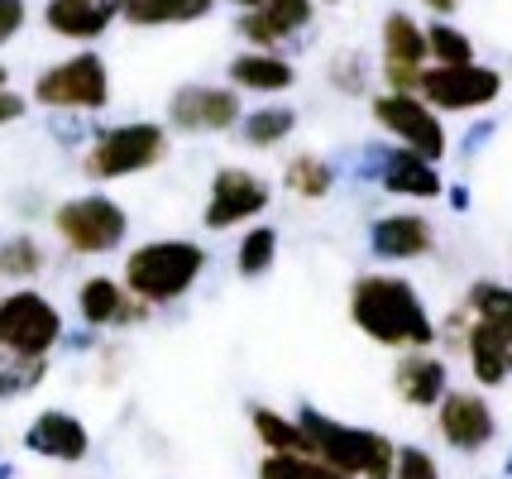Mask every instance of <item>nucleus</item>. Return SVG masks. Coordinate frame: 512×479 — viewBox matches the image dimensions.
Masks as SVG:
<instances>
[{
	"label": "nucleus",
	"mask_w": 512,
	"mask_h": 479,
	"mask_svg": "<svg viewBox=\"0 0 512 479\" xmlns=\"http://www.w3.org/2000/svg\"><path fill=\"white\" fill-rule=\"evenodd\" d=\"M350 321L383 350H431L436 321L422 293L398 274H359L350 288Z\"/></svg>",
	"instance_id": "f257e3e1"
},
{
	"label": "nucleus",
	"mask_w": 512,
	"mask_h": 479,
	"mask_svg": "<svg viewBox=\"0 0 512 479\" xmlns=\"http://www.w3.org/2000/svg\"><path fill=\"white\" fill-rule=\"evenodd\" d=\"M297 427L307 441V460H321L350 479H393V456L398 446L374 427H350L335 422L321 408H297Z\"/></svg>",
	"instance_id": "f03ea898"
},
{
	"label": "nucleus",
	"mask_w": 512,
	"mask_h": 479,
	"mask_svg": "<svg viewBox=\"0 0 512 479\" xmlns=\"http://www.w3.org/2000/svg\"><path fill=\"white\" fill-rule=\"evenodd\" d=\"M206 264H211V254L201 250L197 240H149V245L125 254L120 288L154 312V307L182 302L192 293L197 278L206 274Z\"/></svg>",
	"instance_id": "7ed1b4c3"
},
{
	"label": "nucleus",
	"mask_w": 512,
	"mask_h": 479,
	"mask_svg": "<svg viewBox=\"0 0 512 479\" xmlns=\"http://www.w3.org/2000/svg\"><path fill=\"white\" fill-rule=\"evenodd\" d=\"M168 159V130L154 120H130V125H106L82 154V173L91 183H120L134 173H149Z\"/></svg>",
	"instance_id": "20e7f679"
},
{
	"label": "nucleus",
	"mask_w": 512,
	"mask_h": 479,
	"mask_svg": "<svg viewBox=\"0 0 512 479\" xmlns=\"http://www.w3.org/2000/svg\"><path fill=\"white\" fill-rule=\"evenodd\" d=\"M34 101L44 111H67V115H91L111 106V68L101 53H72L63 63H53L34 77Z\"/></svg>",
	"instance_id": "39448f33"
},
{
	"label": "nucleus",
	"mask_w": 512,
	"mask_h": 479,
	"mask_svg": "<svg viewBox=\"0 0 512 479\" xmlns=\"http://www.w3.org/2000/svg\"><path fill=\"white\" fill-rule=\"evenodd\" d=\"M53 235L63 240V250L82 254V259H96V254H111L125 245L130 216L106 192H82V197H67L53 211Z\"/></svg>",
	"instance_id": "423d86ee"
},
{
	"label": "nucleus",
	"mask_w": 512,
	"mask_h": 479,
	"mask_svg": "<svg viewBox=\"0 0 512 479\" xmlns=\"http://www.w3.org/2000/svg\"><path fill=\"white\" fill-rule=\"evenodd\" d=\"M63 336H67L63 312L39 288H10L0 297V345H5V355L48 360L63 345Z\"/></svg>",
	"instance_id": "0eeeda50"
},
{
	"label": "nucleus",
	"mask_w": 512,
	"mask_h": 479,
	"mask_svg": "<svg viewBox=\"0 0 512 479\" xmlns=\"http://www.w3.org/2000/svg\"><path fill=\"white\" fill-rule=\"evenodd\" d=\"M374 120H379L388 135L398 139L402 149H412V154H422L426 163H441L446 159V125H441V115L426 106L422 96L412 92H383L374 96Z\"/></svg>",
	"instance_id": "6e6552de"
},
{
	"label": "nucleus",
	"mask_w": 512,
	"mask_h": 479,
	"mask_svg": "<svg viewBox=\"0 0 512 479\" xmlns=\"http://www.w3.org/2000/svg\"><path fill=\"white\" fill-rule=\"evenodd\" d=\"M431 111H484L503 96V72L484 68V63H465V68H422L417 92Z\"/></svg>",
	"instance_id": "1a4fd4ad"
},
{
	"label": "nucleus",
	"mask_w": 512,
	"mask_h": 479,
	"mask_svg": "<svg viewBox=\"0 0 512 479\" xmlns=\"http://www.w3.org/2000/svg\"><path fill=\"white\" fill-rule=\"evenodd\" d=\"M273 202V187L268 178L249 173V168H221L211 178V192H206V211H201V226L206 230H235V226H249L259 221Z\"/></svg>",
	"instance_id": "9d476101"
},
{
	"label": "nucleus",
	"mask_w": 512,
	"mask_h": 479,
	"mask_svg": "<svg viewBox=\"0 0 512 479\" xmlns=\"http://www.w3.org/2000/svg\"><path fill=\"white\" fill-rule=\"evenodd\" d=\"M240 92L235 87H206V82H187L168 96V125L178 135H225L240 125Z\"/></svg>",
	"instance_id": "9b49d317"
},
{
	"label": "nucleus",
	"mask_w": 512,
	"mask_h": 479,
	"mask_svg": "<svg viewBox=\"0 0 512 479\" xmlns=\"http://www.w3.org/2000/svg\"><path fill=\"white\" fill-rule=\"evenodd\" d=\"M436 432H441V441L450 451L479 456L484 446L498 441V412L474 388H446V398L436 403Z\"/></svg>",
	"instance_id": "f8f14e48"
},
{
	"label": "nucleus",
	"mask_w": 512,
	"mask_h": 479,
	"mask_svg": "<svg viewBox=\"0 0 512 479\" xmlns=\"http://www.w3.org/2000/svg\"><path fill=\"white\" fill-rule=\"evenodd\" d=\"M422 68H426V29L407 10H393L383 20V77H388V92H417Z\"/></svg>",
	"instance_id": "ddd939ff"
},
{
	"label": "nucleus",
	"mask_w": 512,
	"mask_h": 479,
	"mask_svg": "<svg viewBox=\"0 0 512 479\" xmlns=\"http://www.w3.org/2000/svg\"><path fill=\"white\" fill-rule=\"evenodd\" d=\"M24 451H29V456H44V460H58V465H82V460L91 456V432L77 412L44 408L29 422V432H24Z\"/></svg>",
	"instance_id": "4468645a"
},
{
	"label": "nucleus",
	"mask_w": 512,
	"mask_h": 479,
	"mask_svg": "<svg viewBox=\"0 0 512 479\" xmlns=\"http://www.w3.org/2000/svg\"><path fill=\"white\" fill-rule=\"evenodd\" d=\"M436 250V226L422 211H388L369 226V254L383 264H412Z\"/></svg>",
	"instance_id": "2eb2a0df"
},
{
	"label": "nucleus",
	"mask_w": 512,
	"mask_h": 479,
	"mask_svg": "<svg viewBox=\"0 0 512 479\" xmlns=\"http://www.w3.org/2000/svg\"><path fill=\"white\" fill-rule=\"evenodd\" d=\"M77 317H82V326H91V331H111V326H139V321H149V307L134 302V297L120 288V278L91 274V278H82V288H77Z\"/></svg>",
	"instance_id": "dca6fc26"
},
{
	"label": "nucleus",
	"mask_w": 512,
	"mask_h": 479,
	"mask_svg": "<svg viewBox=\"0 0 512 479\" xmlns=\"http://www.w3.org/2000/svg\"><path fill=\"white\" fill-rule=\"evenodd\" d=\"M369 173H374V178H379V187H383V192H393V197L436 202V197L446 192L441 173H436V163H426L422 154H412V149H374Z\"/></svg>",
	"instance_id": "f3484780"
},
{
	"label": "nucleus",
	"mask_w": 512,
	"mask_h": 479,
	"mask_svg": "<svg viewBox=\"0 0 512 479\" xmlns=\"http://www.w3.org/2000/svg\"><path fill=\"white\" fill-rule=\"evenodd\" d=\"M307 24H312V0H264L259 10H245V15H240V34H245L259 53H273L283 39L302 34Z\"/></svg>",
	"instance_id": "a211bd4d"
},
{
	"label": "nucleus",
	"mask_w": 512,
	"mask_h": 479,
	"mask_svg": "<svg viewBox=\"0 0 512 479\" xmlns=\"http://www.w3.org/2000/svg\"><path fill=\"white\" fill-rule=\"evenodd\" d=\"M393 388H398V398L407 408H436L450 388V369L431 350H407L393 365Z\"/></svg>",
	"instance_id": "6ab92c4d"
},
{
	"label": "nucleus",
	"mask_w": 512,
	"mask_h": 479,
	"mask_svg": "<svg viewBox=\"0 0 512 479\" xmlns=\"http://www.w3.org/2000/svg\"><path fill=\"white\" fill-rule=\"evenodd\" d=\"M465 355H469V374H474L479 388H503L512 379V331L469 321Z\"/></svg>",
	"instance_id": "aec40b11"
},
{
	"label": "nucleus",
	"mask_w": 512,
	"mask_h": 479,
	"mask_svg": "<svg viewBox=\"0 0 512 479\" xmlns=\"http://www.w3.org/2000/svg\"><path fill=\"white\" fill-rule=\"evenodd\" d=\"M44 24L58 34V39L91 44V39H101V34L115 24V0H48Z\"/></svg>",
	"instance_id": "412c9836"
},
{
	"label": "nucleus",
	"mask_w": 512,
	"mask_h": 479,
	"mask_svg": "<svg viewBox=\"0 0 512 479\" xmlns=\"http://www.w3.org/2000/svg\"><path fill=\"white\" fill-rule=\"evenodd\" d=\"M297 82V68H292L283 53H259L249 48L240 58H230V87L235 92H259V96H278Z\"/></svg>",
	"instance_id": "4be33fe9"
},
{
	"label": "nucleus",
	"mask_w": 512,
	"mask_h": 479,
	"mask_svg": "<svg viewBox=\"0 0 512 479\" xmlns=\"http://www.w3.org/2000/svg\"><path fill=\"white\" fill-rule=\"evenodd\" d=\"M216 0H115V20L139 24V29H163V24L206 20Z\"/></svg>",
	"instance_id": "5701e85b"
},
{
	"label": "nucleus",
	"mask_w": 512,
	"mask_h": 479,
	"mask_svg": "<svg viewBox=\"0 0 512 479\" xmlns=\"http://www.w3.org/2000/svg\"><path fill=\"white\" fill-rule=\"evenodd\" d=\"M249 427L259 436V446H264L268 456H307V441H302V427H297V417L278 408H249Z\"/></svg>",
	"instance_id": "b1692460"
},
{
	"label": "nucleus",
	"mask_w": 512,
	"mask_h": 479,
	"mask_svg": "<svg viewBox=\"0 0 512 479\" xmlns=\"http://www.w3.org/2000/svg\"><path fill=\"white\" fill-rule=\"evenodd\" d=\"M283 187L292 197H302V202H326L335 187V168L321 154H292L283 163Z\"/></svg>",
	"instance_id": "393cba45"
},
{
	"label": "nucleus",
	"mask_w": 512,
	"mask_h": 479,
	"mask_svg": "<svg viewBox=\"0 0 512 479\" xmlns=\"http://www.w3.org/2000/svg\"><path fill=\"white\" fill-rule=\"evenodd\" d=\"M465 312H469V321H484V326L512 331V288L508 283H498V278H479V283H469Z\"/></svg>",
	"instance_id": "a878e982"
},
{
	"label": "nucleus",
	"mask_w": 512,
	"mask_h": 479,
	"mask_svg": "<svg viewBox=\"0 0 512 479\" xmlns=\"http://www.w3.org/2000/svg\"><path fill=\"white\" fill-rule=\"evenodd\" d=\"M297 130V111L292 106H259V111L240 115V135L249 149H273Z\"/></svg>",
	"instance_id": "bb28decb"
},
{
	"label": "nucleus",
	"mask_w": 512,
	"mask_h": 479,
	"mask_svg": "<svg viewBox=\"0 0 512 479\" xmlns=\"http://www.w3.org/2000/svg\"><path fill=\"white\" fill-rule=\"evenodd\" d=\"M426 58H431V68H465V63H474V39L465 29L436 20L426 24Z\"/></svg>",
	"instance_id": "cd10ccee"
},
{
	"label": "nucleus",
	"mask_w": 512,
	"mask_h": 479,
	"mask_svg": "<svg viewBox=\"0 0 512 479\" xmlns=\"http://www.w3.org/2000/svg\"><path fill=\"white\" fill-rule=\"evenodd\" d=\"M39 274H44V245H39L34 235H10V240H0V278L29 288V278H39Z\"/></svg>",
	"instance_id": "c85d7f7f"
},
{
	"label": "nucleus",
	"mask_w": 512,
	"mask_h": 479,
	"mask_svg": "<svg viewBox=\"0 0 512 479\" xmlns=\"http://www.w3.org/2000/svg\"><path fill=\"white\" fill-rule=\"evenodd\" d=\"M273 259H278V230L273 226H249L240 235V245H235V269L240 278H264L273 269Z\"/></svg>",
	"instance_id": "c756f323"
},
{
	"label": "nucleus",
	"mask_w": 512,
	"mask_h": 479,
	"mask_svg": "<svg viewBox=\"0 0 512 479\" xmlns=\"http://www.w3.org/2000/svg\"><path fill=\"white\" fill-rule=\"evenodd\" d=\"M48 379V360H29V355H5L0 360V403L24 398Z\"/></svg>",
	"instance_id": "7c9ffc66"
},
{
	"label": "nucleus",
	"mask_w": 512,
	"mask_h": 479,
	"mask_svg": "<svg viewBox=\"0 0 512 479\" xmlns=\"http://www.w3.org/2000/svg\"><path fill=\"white\" fill-rule=\"evenodd\" d=\"M331 87L345 96H359L364 87H369V63H364V53L359 48H350V53H340L331 63Z\"/></svg>",
	"instance_id": "2f4dec72"
},
{
	"label": "nucleus",
	"mask_w": 512,
	"mask_h": 479,
	"mask_svg": "<svg viewBox=\"0 0 512 479\" xmlns=\"http://www.w3.org/2000/svg\"><path fill=\"white\" fill-rule=\"evenodd\" d=\"M393 479H441V465L422 446H398L393 456Z\"/></svg>",
	"instance_id": "473e14b6"
},
{
	"label": "nucleus",
	"mask_w": 512,
	"mask_h": 479,
	"mask_svg": "<svg viewBox=\"0 0 512 479\" xmlns=\"http://www.w3.org/2000/svg\"><path fill=\"white\" fill-rule=\"evenodd\" d=\"M24 24H29V5L24 0H0V48L10 44Z\"/></svg>",
	"instance_id": "72a5a7b5"
},
{
	"label": "nucleus",
	"mask_w": 512,
	"mask_h": 479,
	"mask_svg": "<svg viewBox=\"0 0 512 479\" xmlns=\"http://www.w3.org/2000/svg\"><path fill=\"white\" fill-rule=\"evenodd\" d=\"M297 470H302V456H268L259 460V479H297Z\"/></svg>",
	"instance_id": "f704fd0d"
},
{
	"label": "nucleus",
	"mask_w": 512,
	"mask_h": 479,
	"mask_svg": "<svg viewBox=\"0 0 512 479\" xmlns=\"http://www.w3.org/2000/svg\"><path fill=\"white\" fill-rule=\"evenodd\" d=\"M465 336H469V312H465V302H460V307L446 317V345L465 350Z\"/></svg>",
	"instance_id": "c9c22d12"
},
{
	"label": "nucleus",
	"mask_w": 512,
	"mask_h": 479,
	"mask_svg": "<svg viewBox=\"0 0 512 479\" xmlns=\"http://www.w3.org/2000/svg\"><path fill=\"white\" fill-rule=\"evenodd\" d=\"M24 111H29V101H24L20 92H0V125H15V120H24Z\"/></svg>",
	"instance_id": "e433bc0d"
},
{
	"label": "nucleus",
	"mask_w": 512,
	"mask_h": 479,
	"mask_svg": "<svg viewBox=\"0 0 512 479\" xmlns=\"http://www.w3.org/2000/svg\"><path fill=\"white\" fill-rule=\"evenodd\" d=\"M297 479H350V475H340V470H331V465H321V460H307V456H302V470H297Z\"/></svg>",
	"instance_id": "4c0bfd02"
},
{
	"label": "nucleus",
	"mask_w": 512,
	"mask_h": 479,
	"mask_svg": "<svg viewBox=\"0 0 512 479\" xmlns=\"http://www.w3.org/2000/svg\"><path fill=\"white\" fill-rule=\"evenodd\" d=\"M489 135H493V120H479V125H474V130L465 135V144H460V154H474V149H479V144H484Z\"/></svg>",
	"instance_id": "58836bf2"
},
{
	"label": "nucleus",
	"mask_w": 512,
	"mask_h": 479,
	"mask_svg": "<svg viewBox=\"0 0 512 479\" xmlns=\"http://www.w3.org/2000/svg\"><path fill=\"white\" fill-rule=\"evenodd\" d=\"M422 5L431 15H455V10H460V0H422Z\"/></svg>",
	"instance_id": "ea45409f"
},
{
	"label": "nucleus",
	"mask_w": 512,
	"mask_h": 479,
	"mask_svg": "<svg viewBox=\"0 0 512 479\" xmlns=\"http://www.w3.org/2000/svg\"><path fill=\"white\" fill-rule=\"evenodd\" d=\"M450 206H455V211H469V187H450Z\"/></svg>",
	"instance_id": "a19ab883"
},
{
	"label": "nucleus",
	"mask_w": 512,
	"mask_h": 479,
	"mask_svg": "<svg viewBox=\"0 0 512 479\" xmlns=\"http://www.w3.org/2000/svg\"><path fill=\"white\" fill-rule=\"evenodd\" d=\"M230 5H240V15H245V10H259L264 0H230Z\"/></svg>",
	"instance_id": "79ce46f5"
},
{
	"label": "nucleus",
	"mask_w": 512,
	"mask_h": 479,
	"mask_svg": "<svg viewBox=\"0 0 512 479\" xmlns=\"http://www.w3.org/2000/svg\"><path fill=\"white\" fill-rule=\"evenodd\" d=\"M5 87H10V68L0 63V92H5Z\"/></svg>",
	"instance_id": "37998d69"
},
{
	"label": "nucleus",
	"mask_w": 512,
	"mask_h": 479,
	"mask_svg": "<svg viewBox=\"0 0 512 479\" xmlns=\"http://www.w3.org/2000/svg\"><path fill=\"white\" fill-rule=\"evenodd\" d=\"M0 479H10V465H0Z\"/></svg>",
	"instance_id": "c03bdc74"
},
{
	"label": "nucleus",
	"mask_w": 512,
	"mask_h": 479,
	"mask_svg": "<svg viewBox=\"0 0 512 479\" xmlns=\"http://www.w3.org/2000/svg\"><path fill=\"white\" fill-rule=\"evenodd\" d=\"M312 5H316V0H312ZM326 5H340V0H326Z\"/></svg>",
	"instance_id": "a18cd8bd"
},
{
	"label": "nucleus",
	"mask_w": 512,
	"mask_h": 479,
	"mask_svg": "<svg viewBox=\"0 0 512 479\" xmlns=\"http://www.w3.org/2000/svg\"><path fill=\"white\" fill-rule=\"evenodd\" d=\"M508 475H512V456H508Z\"/></svg>",
	"instance_id": "49530a36"
},
{
	"label": "nucleus",
	"mask_w": 512,
	"mask_h": 479,
	"mask_svg": "<svg viewBox=\"0 0 512 479\" xmlns=\"http://www.w3.org/2000/svg\"><path fill=\"white\" fill-rule=\"evenodd\" d=\"M0 360H5V345H0Z\"/></svg>",
	"instance_id": "de8ad7c7"
}]
</instances>
